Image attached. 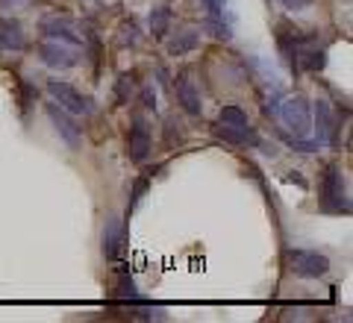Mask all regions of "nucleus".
Returning a JSON list of instances; mask_svg holds the SVG:
<instances>
[{"label":"nucleus","instance_id":"obj_1","mask_svg":"<svg viewBox=\"0 0 353 323\" xmlns=\"http://www.w3.org/2000/svg\"><path fill=\"white\" fill-rule=\"evenodd\" d=\"M321 209L333 211V215H341V211H350V200H347V185L345 176H341L339 165H327L321 174Z\"/></svg>","mask_w":353,"mask_h":323},{"label":"nucleus","instance_id":"obj_22","mask_svg":"<svg viewBox=\"0 0 353 323\" xmlns=\"http://www.w3.org/2000/svg\"><path fill=\"white\" fill-rule=\"evenodd\" d=\"M285 144H289V147H294L297 153H315L318 147H321V144H318V141H309V138H301V136L285 138Z\"/></svg>","mask_w":353,"mask_h":323},{"label":"nucleus","instance_id":"obj_3","mask_svg":"<svg viewBox=\"0 0 353 323\" xmlns=\"http://www.w3.org/2000/svg\"><path fill=\"white\" fill-rule=\"evenodd\" d=\"M289 264L292 273L301 276V280H318L330 271V259L318 250H289Z\"/></svg>","mask_w":353,"mask_h":323},{"label":"nucleus","instance_id":"obj_23","mask_svg":"<svg viewBox=\"0 0 353 323\" xmlns=\"http://www.w3.org/2000/svg\"><path fill=\"white\" fill-rule=\"evenodd\" d=\"M206 6L209 18H224V9H227V0H201Z\"/></svg>","mask_w":353,"mask_h":323},{"label":"nucleus","instance_id":"obj_19","mask_svg":"<svg viewBox=\"0 0 353 323\" xmlns=\"http://www.w3.org/2000/svg\"><path fill=\"white\" fill-rule=\"evenodd\" d=\"M115 297L124 300V303H139V291H136V282L130 280V276H121L118 285H115Z\"/></svg>","mask_w":353,"mask_h":323},{"label":"nucleus","instance_id":"obj_5","mask_svg":"<svg viewBox=\"0 0 353 323\" xmlns=\"http://www.w3.org/2000/svg\"><path fill=\"white\" fill-rule=\"evenodd\" d=\"M39 59L48 65V68H57V71H68L74 65H80V50L74 44H65V41H44L39 48Z\"/></svg>","mask_w":353,"mask_h":323},{"label":"nucleus","instance_id":"obj_16","mask_svg":"<svg viewBox=\"0 0 353 323\" xmlns=\"http://www.w3.org/2000/svg\"><path fill=\"white\" fill-rule=\"evenodd\" d=\"M118 44H121V48H136V44H139V24L132 18L121 21V27H118Z\"/></svg>","mask_w":353,"mask_h":323},{"label":"nucleus","instance_id":"obj_17","mask_svg":"<svg viewBox=\"0 0 353 323\" xmlns=\"http://www.w3.org/2000/svg\"><path fill=\"white\" fill-rule=\"evenodd\" d=\"M218 124L221 127H248V115L239 106H224L218 112Z\"/></svg>","mask_w":353,"mask_h":323},{"label":"nucleus","instance_id":"obj_27","mask_svg":"<svg viewBox=\"0 0 353 323\" xmlns=\"http://www.w3.org/2000/svg\"><path fill=\"white\" fill-rule=\"evenodd\" d=\"M3 3H6V0H3Z\"/></svg>","mask_w":353,"mask_h":323},{"label":"nucleus","instance_id":"obj_25","mask_svg":"<svg viewBox=\"0 0 353 323\" xmlns=\"http://www.w3.org/2000/svg\"><path fill=\"white\" fill-rule=\"evenodd\" d=\"M141 103H145V109H157V92H153V85L141 88Z\"/></svg>","mask_w":353,"mask_h":323},{"label":"nucleus","instance_id":"obj_26","mask_svg":"<svg viewBox=\"0 0 353 323\" xmlns=\"http://www.w3.org/2000/svg\"><path fill=\"white\" fill-rule=\"evenodd\" d=\"M283 3H285V9H306L312 0H283Z\"/></svg>","mask_w":353,"mask_h":323},{"label":"nucleus","instance_id":"obj_18","mask_svg":"<svg viewBox=\"0 0 353 323\" xmlns=\"http://www.w3.org/2000/svg\"><path fill=\"white\" fill-rule=\"evenodd\" d=\"M132 83H136V74H121V76H118V83H115V106L130 103Z\"/></svg>","mask_w":353,"mask_h":323},{"label":"nucleus","instance_id":"obj_10","mask_svg":"<svg viewBox=\"0 0 353 323\" xmlns=\"http://www.w3.org/2000/svg\"><path fill=\"white\" fill-rule=\"evenodd\" d=\"M174 94H176V103H180L189 115H201L203 112V103H201V94H197V85L192 80L189 71H180L174 80Z\"/></svg>","mask_w":353,"mask_h":323},{"label":"nucleus","instance_id":"obj_15","mask_svg":"<svg viewBox=\"0 0 353 323\" xmlns=\"http://www.w3.org/2000/svg\"><path fill=\"white\" fill-rule=\"evenodd\" d=\"M148 24H150L153 39H165V36H168V30H171V9H168V6H157V9H150Z\"/></svg>","mask_w":353,"mask_h":323},{"label":"nucleus","instance_id":"obj_13","mask_svg":"<svg viewBox=\"0 0 353 323\" xmlns=\"http://www.w3.org/2000/svg\"><path fill=\"white\" fill-rule=\"evenodd\" d=\"M24 27L18 18H0V48L6 50H24Z\"/></svg>","mask_w":353,"mask_h":323},{"label":"nucleus","instance_id":"obj_6","mask_svg":"<svg viewBox=\"0 0 353 323\" xmlns=\"http://www.w3.org/2000/svg\"><path fill=\"white\" fill-rule=\"evenodd\" d=\"M312 121H315V141L336 147L339 144V124H336V115H333V109H330L327 100H315L312 103Z\"/></svg>","mask_w":353,"mask_h":323},{"label":"nucleus","instance_id":"obj_11","mask_svg":"<svg viewBox=\"0 0 353 323\" xmlns=\"http://www.w3.org/2000/svg\"><path fill=\"white\" fill-rule=\"evenodd\" d=\"M124 241H127V229H124V220L118 215H109L106 224H103V238H101V250L106 259H115V256L124 250Z\"/></svg>","mask_w":353,"mask_h":323},{"label":"nucleus","instance_id":"obj_14","mask_svg":"<svg viewBox=\"0 0 353 323\" xmlns=\"http://www.w3.org/2000/svg\"><path fill=\"white\" fill-rule=\"evenodd\" d=\"M197 48H201V30H194V27L180 30L168 41V53H171V56H185V53H192Z\"/></svg>","mask_w":353,"mask_h":323},{"label":"nucleus","instance_id":"obj_2","mask_svg":"<svg viewBox=\"0 0 353 323\" xmlns=\"http://www.w3.org/2000/svg\"><path fill=\"white\" fill-rule=\"evenodd\" d=\"M277 115H280L283 127L289 129L292 136L306 138L309 129H312V103H309L303 94H294L289 100H283V106H280Z\"/></svg>","mask_w":353,"mask_h":323},{"label":"nucleus","instance_id":"obj_7","mask_svg":"<svg viewBox=\"0 0 353 323\" xmlns=\"http://www.w3.org/2000/svg\"><path fill=\"white\" fill-rule=\"evenodd\" d=\"M44 112H48V118H50V124L57 127V132H59V138L68 144V147H80V127H77V121H74V115L71 112H65V109L59 106V103H48L44 106Z\"/></svg>","mask_w":353,"mask_h":323},{"label":"nucleus","instance_id":"obj_9","mask_svg":"<svg viewBox=\"0 0 353 323\" xmlns=\"http://www.w3.org/2000/svg\"><path fill=\"white\" fill-rule=\"evenodd\" d=\"M39 30L48 39H53V41H65V44H74V48L80 44V36H77V24H74L68 15H48V18H41Z\"/></svg>","mask_w":353,"mask_h":323},{"label":"nucleus","instance_id":"obj_12","mask_svg":"<svg viewBox=\"0 0 353 323\" xmlns=\"http://www.w3.org/2000/svg\"><path fill=\"white\" fill-rule=\"evenodd\" d=\"M215 136L221 138V141H227V144H239V147H262V138L253 132V127L248 124V127H215Z\"/></svg>","mask_w":353,"mask_h":323},{"label":"nucleus","instance_id":"obj_8","mask_svg":"<svg viewBox=\"0 0 353 323\" xmlns=\"http://www.w3.org/2000/svg\"><path fill=\"white\" fill-rule=\"evenodd\" d=\"M127 156L136 165H141L150 156V129L145 118H132V127L127 136Z\"/></svg>","mask_w":353,"mask_h":323},{"label":"nucleus","instance_id":"obj_21","mask_svg":"<svg viewBox=\"0 0 353 323\" xmlns=\"http://www.w3.org/2000/svg\"><path fill=\"white\" fill-rule=\"evenodd\" d=\"M36 97H39V92H36V85H30L27 80H18V100H21V112H27V109L36 103Z\"/></svg>","mask_w":353,"mask_h":323},{"label":"nucleus","instance_id":"obj_20","mask_svg":"<svg viewBox=\"0 0 353 323\" xmlns=\"http://www.w3.org/2000/svg\"><path fill=\"white\" fill-rule=\"evenodd\" d=\"M203 30L209 32V36H215V39H221V41H230V24H224V18H206L203 21Z\"/></svg>","mask_w":353,"mask_h":323},{"label":"nucleus","instance_id":"obj_4","mask_svg":"<svg viewBox=\"0 0 353 323\" xmlns=\"http://www.w3.org/2000/svg\"><path fill=\"white\" fill-rule=\"evenodd\" d=\"M48 94L53 97V103H59L65 112H71V115H88L92 112V100H88L83 92H77L71 83L48 80Z\"/></svg>","mask_w":353,"mask_h":323},{"label":"nucleus","instance_id":"obj_24","mask_svg":"<svg viewBox=\"0 0 353 323\" xmlns=\"http://www.w3.org/2000/svg\"><path fill=\"white\" fill-rule=\"evenodd\" d=\"M145 191H148V180L141 176V180H136V185H132V197H130V211L139 206V200L145 197Z\"/></svg>","mask_w":353,"mask_h":323}]
</instances>
